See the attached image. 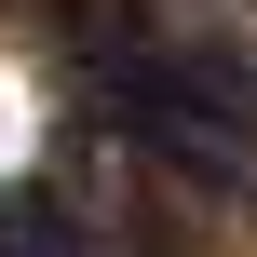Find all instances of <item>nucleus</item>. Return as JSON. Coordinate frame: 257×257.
<instances>
[{"instance_id": "obj_1", "label": "nucleus", "mask_w": 257, "mask_h": 257, "mask_svg": "<svg viewBox=\"0 0 257 257\" xmlns=\"http://www.w3.org/2000/svg\"><path fill=\"white\" fill-rule=\"evenodd\" d=\"M95 108L149 163H176L203 190H257V68L244 54H122L95 81Z\"/></svg>"}, {"instance_id": "obj_2", "label": "nucleus", "mask_w": 257, "mask_h": 257, "mask_svg": "<svg viewBox=\"0 0 257 257\" xmlns=\"http://www.w3.org/2000/svg\"><path fill=\"white\" fill-rule=\"evenodd\" d=\"M0 257H95L68 190H0Z\"/></svg>"}]
</instances>
